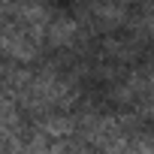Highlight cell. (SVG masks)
Returning a JSON list of instances; mask_svg holds the SVG:
<instances>
[{
    "mask_svg": "<svg viewBox=\"0 0 154 154\" xmlns=\"http://www.w3.org/2000/svg\"><path fill=\"white\" fill-rule=\"evenodd\" d=\"M18 0H0V9H9V6H15Z\"/></svg>",
    "mask_w": 154,
    "mask_h": 154,
    "instance_id": "cell-7",
    "label": "cell"
},
{
    "mask_svg": "<svg viewBox=\"0 0 154 154\" xmlns=\"http://www.w3.org/2000/svg\"><path fill=\"white\" fill-rule=\"evenodd\" d=\"M130 36L136 42H145V39H154V0H136L130 3V15H127V24Z\"/></svg>",
    "mask_w": 154,
    "mask_h": 154,
    "instance_id": "cell-5",
    "label": "cell"
},
{
    "mask_svg": "<svg viewBox=\"0 0 154 154\" xmlns=\"http://www.w3.org/2000/svg\"><path fill=\"white\" fill-rule=\"evenodd\" d=\"M0 91L12 103H21L30 112H54L69 109L79 100V88L72 79L54 69H21V66H0Z\"/></svg>",
    "mask_w": 154,
    "mask_h": 154,
    "instance_id": "cell-1",
    "label": "cell"
},
{
    "mask_svg": "<svg viewBox=\"0 0 154 154\" xmlns=\"http://www.w3.org/2000/svg\"><path fill=\"white\" fill-rule=\"evenodd\" d=\"M130 0H85V18L97 30H118L127 24Z\"/></svg>",
    "mask_w": 154,
    "mask_h": 154,
    "instance_id": "cell-4",
    "label": "cell"
},
{
    "mask_svg": "<svg viewBox=\"0 0 154 154\" xmlns=\"http://www.w3.org/2000/svg\"><path fill=\"white\" fill-rule=\"evenodd\" d=\"M39 48L42 42H36L27 30H21L6 12V18L0 21V57L12 63H30L39 57Z\"/></svg>",
    "mask_w": 154,
    "mask_h": 154,
    "instance_id": "cell-3",
    "label": "cell"
},
{
    "mask_svg": "<svg viewBox=\"0 0 154 154\" xmlns=\"http://www.w3.org/2000/svg\"><path fill=\"white\" fill-rule=\"evenodd\" d=\"M115 97L127 109H133V112H139L145 118H154V72L151 69L130 72L127 79L115 88Z\"/></svg>",
    "mask_w": 154,
    "mask_h": 154,
    "instance_id": "cell-2",
    "label": "cell"
},
{
    "mask_svg": "<svg viewBox=\"0 0 154 154\" xmlns=\"http://www.w3.org/2000/svg\"><path fill=\"white\" fill-rule=\"evenodd\" d=\"M82 36V24L75 21L72 15H63V12H54L51 15V24L45 30V42L54 45V48H69L75 45Z\"/></svg>",
    "mask_w": 154,
    "mask_h": 154,
    "instance_id": "cell-6",
    "label": "cell"
}]
</instances>
